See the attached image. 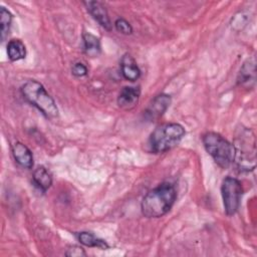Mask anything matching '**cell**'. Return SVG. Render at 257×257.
Masks as SVG:
<instances>
[{
  "label": "cell",
  "instance_id": "cell-1",
  "mask_svg": "<svg viewBox=\"0 0 257 257\" xmlns=\"http://www.w3.org/2000/svg\"><path fill=\"white\" fill-rule=\"evenodd\" d=\"M177 199L175 186L163 182L146 194L141 203V210L147 218H160L166 215L174 206Z\"/></svg>",
  "mask_w": 257,
  "mask_h": 257
},
{
  "label": "cell",
  "instance_id": "cell-20",
  "mask_svg": "<svg viewBox=\"0 0 257 257\" xmlns=\"http://www.w3.org/2000/svg\"><path fill=\"white\" fill-rule=\"evenodd\" d=\"M71 73L76 77H82L88 73V69L83 63L76 62L71 67Z\"/></svg>",
  "mask_w": 257,
  "mask_h": 257
},
{
  "label": "cell",
  "instance_id": "cell-11",
  "mask_svg": "<svg viewBox=\"0 0 257 257\" xmlns=\"http://www.w3.org/2000/svg\"><path fill=\"white\" fill-rule=\"evenodd\" d=\"M141 89L138 86H124L118 93L117 104L120 108L131 109L139 101Z\"/></svg>",
  "mask_w": 257,
  "mask_h": 257
},
{
  "label": "cell",
  "instance_id": "cell-13",
  "mask_svg": "<svg viewBox=\"0 0 257 257\" xmlns=\"http://www.w3.org/2000/svg\"><path fill=\"white\" fill-rule=\"evenodd\" d=\"M32 182L35 187H37L41 192L45 193L52 185V176L45 167L39 166L33 172Z\"/></svg>",
  "mask_w": 257,
  "mask_h": 257
},
{
  "label": "cell",
  "instance_id": "cell-15",
  "mask_svg": "<svg viewBox=\"0 0 257 257\" xmlns=\"http://www.w3.org/2000/svg\"><path fill=\"white\" fill-rule=\"evenodd\" d=\"M7 55L11 61L24 59L26 56L25 44L20 39H11L7 43Z\"/></svg>",
  "mask_w": 257,
  "mask_h": 257
},
{
  "label": "cell",
  "instance_id": "cell-19",
  "mask_svg": "<svg viewBox=\"0 0 257 257\" xmlns=\"http://www.w3.org/2000/svg\"><path fill=\"white\" fill-rule=\"evenodd\" d=\"M65 255L68 257H84L86 256V252L82 247L77 245H72L66 249Z\"/></svg>",
  "mask_w": 257,
  "mask_h": 257
},
{
  "label": "cell",
  "instance_id": "cell-7",
  "mask_svg": "<svg viewBox=\"0 0 257 257\" xmlns=\"http://www.w3.org/2000/svg\"><path fill=\"white\" fill-rule=\"evenodd\" d=\"M171 102V95L167 93H161L155 96L154 99L149 104V106L147 107V109L145 110V117L150 121L159 119L169 108Z\"/></svg>",
  "mask_w": 257,
  "mask_h": 257
},
{
  "label": "cell",
  "instance_id": "cell-18",
  "mask_svg": "<svg viewBox=\"0 0 257 257\" xmlns=\"http://www.w3.org/2000/svg\"><path fill=\"white\" fill-rule=\"evenodd\" d=\"M114 27L119 33L123 35H131L133 33L132 25L130 24L128 21H126L123 18H117L114 21Z\"/></svg>",
  "mask_w": 257,
  "mask_h": 257
},
{
  "label": "cell",
  "instance_id": "cell-6",
  "mask_svg": "<svg viewBox=\"0 0 257 257\" xmlns=\"http://www.w3.org/2000/svg\"><path fill=\"white\" fill-rule=\"evenodd\" d=\"M243 188L241 182L233 177H226L221 185V195L223 199L225 213L233 216L239 209Z\"/></svg>",
  "mask_w": 257,
  "mask_h": 257
},
{
  "label": "cell",
  "instance_id": "cell-5",
  "mask_svg": "<svg viewBox=\"0 0 257 257\" xmlns=\"http://www.w3.org/2000/svg\"><path fill=\"white\" fill-rule=\"evenodd\" d=\"M234 150L237 167L242 172H250L255 169V139L253 133L249 130H243L236 139Z\"/></svg>",
  "mask_w": 257,
  "mask_h": 257
},
{
  "label": "cell",
  "instance_id": "cell-2",
  "mask_svg": "<svg viewBox=\"0 0 257 257\" xmlns=\"http://www.w3.org/2000/svg\"><path fill=\"white\" fill-rule=\"evenodd\" d=\"M23 98L36 107L46 118L58 116V107L44 86L36 80H27L20 88Z\"/></svg>",
  "mask_w": 257,
  "mask_h": 257
},
{
  "label": "cell",
  "instance_id": "cell-9",
  "mask_svg": "<svg viewBox=\"0 0 257 257\" xmlns=\"http://www.w3.org/2000/svg\"><path fill=\"white\" fill-rule=\"evenodd\" d=\"M12 156L15 162L25 169H31L33 167V155L32 152L24 144L15 142L11 146Z\"/></svg>",
  "mask_w": 257,
  "mask_h": 257
},
{
  "label": "cell",
  "instance_id": "cell-17",
  "mask_svg": "<svg viewBox=\"0 0 257 257\" xmlns=\"http://www.w3.org/2000/svg\"><path fill=\"white\" fill-rule=\"evenodd\" d=\"M12 19L13 16L11 14V12L6 9L5 7H1L0 9V24H1V41H4L5 38L7 37L10 27H11V23H12Z\"/></svg>",
  "mask_w": 257,
  "mask_h": 257
},
{
  "label": "cell",
  "instance_id": "cell-4",
  "mask_svg": "<svg viewBox=\"0 0 257 257\" xmlns=\"http://www.w3.org/2000/svg\"><path fill=\"white\" fill-rule=\"evenodd\" d=\"M202 142L206 152L219 167L228 169L233 165L235 157L234 146L220 134L208 132L202 137Z\"/></svg>",
  "mask_w": 257,
  "mask_h": 257
},
{
  "label": "cell",
  "instance_id": "cell-10",
  "mask_svg": "<svg viewBox=\"0 0 257 257\" xmlns=\"http://www.w3.org/2000/svg\"><path fill=\"white\" fill-rule=\"evenodd\" d=\"M256 82V66L253 59L245 61L238 73L237 83L246 88L254 87Z\"/></svg>",
  "mask_w": 257,
  "mask_h": 257
},
{
  "label": "cell",
  "instance_id": "cell-14",
  "mask_svg": "<svg viewBox=\"0 0 257 257\" xmlns=\"http://www.w3.org/2000/svg\"><path fill=\"white\" fill-rule=\"evenodd\" d=\"M82 41H83V50L86 55L90 57H96L101 52V45L100 40L95 35L84 32L82 34Z\"/></svg>",
  "mask_w": 257,
  "mask_h": 257
},
{
  "label": "cell",
  "instance_id": "cell-8",
  "mask_svg": "<svg viewBox=\"0 0 257 257\" xmlns=\"http://www.w3.org/2000/svg\"><path fill=\"white\" fill-rule=\"evenodd\" d=\"M82 3L85 6L87 12L102 28L107 31H110L112 29L110 18L102 3H100L99 1H83Z\"/></svg>",
  "mask_w": 257,
  "mask_h": 257
},
{
  "label": "cell",
  "instance_id": "cell-12",
  "mask_svg": "<svg viewBox=\"0 0 257 257\" xmlns=\"http://www.w3.org/2000/svg\"><path fill=\"white\" fill-rule=\"evenodd\" d=\"M120 70H121L122 76L130 81H136L141 76V69L137 64V61L128 53H125L121 57Z\"/></svg>",
  "mask_w": 257,
  "mask_h": 257
},
{
  "label": "cell",
  "instance_id": "cell-3",
  "mask_svg": "<svg viewBox=\"0 0 257 257\" xmlns=\"http://www.w3.org/2000/svg\"><path fill=\"white\" fill-rule=\"evenodd\" d=\"M185 134L186 131L180 123L169 122L161 124L151 134L148 141L149 149L154 154L165 153L177 146Z\"/></svg>",
  "mask_w": 257,
  "mask_h": 257
},
{
  "label": "cell",
  "instance_id": "cell-16",
  "mask_svg": "<svg viewBox=\"0 0 257 257\" xmlns=\"http://www.w3.org/2000/svg\"><path fill=\"white\" fill-rule=\"evenodd\" d=\"M77 239L82 245L86 247H97L102 250H105L109 247L104 240L97 238L94 234L90 232H85V231L79 232L77 234Z\"/></svg>",
  "mask_w": 257,
  "mask_h": 257
}]
</instances>
